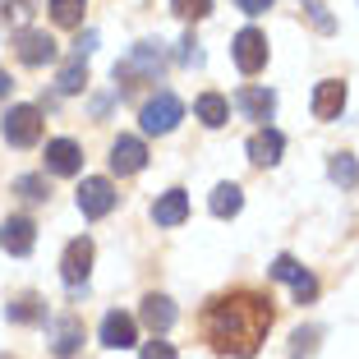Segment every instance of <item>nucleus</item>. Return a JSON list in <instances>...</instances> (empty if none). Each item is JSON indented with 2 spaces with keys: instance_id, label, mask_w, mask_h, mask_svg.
<instances>
[{
  "instance_id": "obj_1",
  "label": "nucleus",
  "mask_w": 359,
  "mask_h": 359,
  "mask_svg": "<svg viewBox=\"0 0 359 359\" xmlns=\"http://www.w3.org/2000/svg\"><path fill=\"white\" fill-rule=\"evenodd\" d=\"M272 299L254 295V290H231V295H217L203 309V337L217 355H235V359H254L263 346L267 327H272Z\"/></svg>"
},
{
  "instance_id": "obj_2",
  "label": "nucleus",
  "mask_w": 359,
  "mask_h": 359,
  "mask_svg": "<svg viewBox=\"0 0 359 359\" xmlns=\"http://www.w3.org/2000/svg\"><path fill=\"white\" fill-rule=\"evenodd\" d=\"M161 74V51L152 42H138L134 51L125 55V60L116 65V79L125 88H138V83H152V79Z\"/></svg>"
},
{
  "instance_id": "obj_3",
  "label": "nucleus",
  "mask_w": 359,
  "mask_h": 359,
  "mask_svg": "<svg viewBox=\"0 0 359 359\" xmlns=\"http://www.w3.org/2000/svg\"><path fill=\"white\" fill-rule=\"evenodd\" d=\"M0 129H5V143H14V148H32V143L42 138V111H37V106H10Z\"/></svg>"
},
{
  "instance_id": "obj_4",
  "label": "nucleus",
  "mask_w": 359,
  "mask_h": 359,
  "mask_svg": "<svg viewBox=\"0 0 359 359\" xmlns=\"http://www.w3.org/2000/svg\"><path fill=\"white\" fill-rule=\"evenodd\" d=\"M180 116H184V106H180L175 93H157L152 102H143V111H138L143 134H170V129L180 125Z\"/></svg>"
},
{
  "instance_id": "obj_5",
  "label": "nucleus",
  "mask_w": 359,
  "mask_h": 359,
  "mask_svg": "<svg viewBox=\"0 0 359 359\" xmlns=\"http://www.w3.org/2000/svg\"><path fill=\"white\" fill-rule=\"evenodd\" d=\"M120 203V194H116V184L111 180H102V175H93V180H83L79 184V212H83L88 222H97V217H106V212Z\"/></svg>"
},
{
  "instance_id": "obj_6",
  "label": "nucleus",
  "mask_w": 359,
  "mask_h": 359,
  "mask_svg": "<svg viewBox=\"0 0 359 359\" xmlns=\"http://www.w3.org/2000/svg\"><path fill=\"white\" fill-rule=\"evenodd\" d=\"M235 65H240V74H258L267 65V37L258 28H244V32H235Z\"/></svg>"
},
{
  "instance_id": "obj_7",
  "label": "nucleus",
  "mask_w": 359,
  "mask_h": 359,
  "mask_svg": "<svg viewBox=\"0 0 359 359\" xmlns=\"http://www.w3.org/2000/svg\"><path fill=\"white\" fill-rule=\"evenodd\" d=\"M88 272H93V240L88 235H79V240H69V249H65V258H60V276H65V285H83L88 281Z\"/></svg>"
},
{
  "instance_id": "obj_8",
  "label": "nucleus",
  "mask_w": 359,
  "mask_h": 359,
  "mask_svg": "<svg viewBox=\"0 0 359 359\" xmlns=\"http://www.w3.org/2000/svg\"><path fill=\"white\" fill-rule=\"evenodd\" d=\"M143 166H148V148H143V138L120 134L116 143H111V170H116V175H138Z\"/></svg>"
},
{
  "instance_id": "obj_9",
  "label": "nucleus",
  "mask_w": 359,
  "mask_h": 359,
  "mask_svg": "<svg viewBox=\"0 0 359 359\" xmlns=\"http://www.w3.org/2000/svg\"><path fill=\"white\" fill-rule=\"evenodd\" d=\"M14 55H19L23 65H51L55 60V42L46 37V32H37V28H23L19 37H14Z\"/></svg>"
},
{
  "instance_id": "obj_10",
  "label": "nucleus",
  "mask_w": 359,
  "mask_h": 359,
  "mask_svg": "<svg viewBox=\"0 0 359 359\" xmlns=\"http://www.w3.org/2000/svg\"><path fill=\"white\" fill-rule=\"evenodd\" d=\"M272 276H276V281H285L290 290H295V299H299V304H309V299L318 295V281H313V276H309V272H304V267H299L290 254H281V258L272 263Z\"/></svg>"
},
{
  "instance_id": "obj_11",
  "label": "nucleus",
  "mask_w": 359,
  "mask_h": 359,
  "mask_svg": "<svg viewBox=\"0 0 359 359\" xmlns=\"http://www.w3.org/2000/svg\"><path fill=\"white\" fill-rule=\"evenodd\" d=\"M32 244H37V226H32L28 217H10V222L0 226V249H5V254L23 258V254H32Z\"/></svg>"
},
{
  "instance_id": "obj_12",
  "label": "nucleus",
  "mask_w": 359,
  "mask_h": 359,
  "mask_svg": "<svg viewBox=\"0 0 359 359\" xmlns=\"http://www.w3.org/2000/svg\"><path fill=\"white\" fill-rule=\"evenodd\" d=\"M138 341V323L129 313H120V309H111V313L102 318V346L111 350H129Z\"/></svg>"
},
{
  "instance_id": "obj_13",
  "label": "nucleus",
  "mask_w": 359,
  "mask_h": 359,
  "mask_svg": "<svg viewBox=\"0 0 359 359\" xmlns=\"http://www.w3.org/2000/svg\"><path fill=\"white\" fill-rule=\"evenodd\" d=\"M281 152H285V138H281V129H272V125H263L249 138V161H254V166H276Z\"/></svg>"
},
{
  "instance_id": "obj_14",
  "label": "nucleus",
  "mask_w": 359,
  "mask_h": 359,
  "mask_svg": "<svg viewBox=\"0 0 359 359\" xmlns=\"http://www.w3.org/2000/svg\"><path fill=\"white\" fill-rule=\"evenodd\" d=\"M341 111H346V83H341V79H323V83L313 88V116L337 120Z\"/></svg>"
},
{
  "instance_id": "obj_15",
  "label": "nucleus",
  "mask_w": 359,
  "mask_h": 359,
  "mask_svg": "<svg viewBox=\"0 0 359 359\" xmlns=\"http://www.w3.org/2000/svg\"><path fill=\"white\" fill-rule=\"evenodd\" d=\"M79 166H83V152H79V143H69V138H55V143H46V170H51V175H79Z\"/></svg>"
},
{
  "instance_id": "obj_16",
  "label": "nucleus",
  "mask_w": 359,
  "mask_h": 359,
  "mask_svg": "<svg viewBox=\"0 0 359 359\" xmlns=\"http://www.w3.org/2000/svg\"><path fill=\"white\" fill-rule=\"evenodd\" d=\"M235 106L244 111V120H258V125H267L276 111V97L267 93V88H240L235 93Z\"/></svg>"
},
{
  "instance_id": "obj_17",
  "label": "nucleus",
  "mask_w": 359,
  "mask_h": 359,
  "mask_svg": "<svg viewBox=\"0 0 359 359\" xmlns=\"http://www.w3.org/2000/svg\"><path fill=\"white\" fill-rule=\"evenodd\" d=\"M189 217V194L184 189H166L157 203H152V222L157 226H180Z\"/></svg>"
},
{
  "instance_id": "obj_18",
  "label": "nucleus",
  "mask_w": 359,
  "mask_h": 359,
  "mask_svg": "<svg viewBox=\"0 0 359 359\" xmlns=\"http://www.w3.org/2000/svg\"><path fill=\"white\" fill-rule=\"evenodd\" d=\"M143 323L152 327V337H166V332L175 327V304H170L166 295H148L143 299Z\"/></svg>"
},
{
  "instance_id": "obj_19",
  "label": "nucleus",
  "mask_w": 359,
  "mask_h": 359,
  "mask_svg": "<svg viewBox=\"0 0 359 359\" xmlns=\"http://www.w3.org/2000/svg\"><path fill=\"white\" fill-rule=\"evenodd\" d=\"M79 346H83V323L69 313V318H60V323H55V341H51V350H55L60 359H74V355H79Z\"/></svg>"
},
{
  "instance_id": "obj_20",
  "label": "nucleus",
  "mask_w": 359,
  "mask_h": 359,
  "mask_svg": "<svg viewBox=\"0 0 359 359\" xmlns=\"http://www.w3.org/2000/svg\"><path fill=\"white\" fill-rule=\"evenodd\" d=\"M194 111H198V120H203L208 129H222L226 120H231V106H226L222 93H203L198 102H194Z\"/></svg>"
},
{
  "instance_id": "obj_21",
  "label": "nucleus",
  "mask_w": 359,
  "mask_h": 359,
  "mask_svg": "<svg viewBox=\"0 0 359 359\" xmlns=\"http://www.w3.org/2000/svg\"><path fill=\"white\" fill-rule=\"evenodd\" d=\"M212 217H235V212L244 208V194H240V184H217L212 189Z\"/></svg>"
},
{
  "instance_id": "obj_22",
  "label": "nucleus",
  "mask_w": 359,
  "mask_h": 359,
  "mask_svg": "<svg viewBox=\"0 0 359 359\" xmlns=\"http://www.w3.org/2000/svg\"><path fill=\"white\" fill-rule=\"evenodd\" d=\"M5 318H10V323H42V318H46V304L37 295H19L14 304H5Z\"/></svg>"
},
{
  "instance_id": "obj_23",
  "label": "nucleus",
  "mask_w": 359,
  "mask_h": 359,
  "mask_svg": "<svg viewBox=\"0 0 359 359\" xmlns=\"http://www.w3.org/2000/svg\"><path fill=\"white\" fill-rule=\"evenodd\" d=\"M327 175L337 180L341 189H355V184H359V161L350 157V152H337V157H332V166H327Z\"/></svg>"
},
{
  "instance_id": "obj_24",
  "label": "nucleus",
  "mask_w": 359,
  "mask_h": 359,
  "mask_svg": "<svg viewBox=\"0 0 359 359\" xmlns=\"http://www.w3.org/2000/svg\"><path fill=\"white\" fill-rule=\"evenodd\" d=\"M46 10H51V19L60 23V28H79V23H83V0H51V5H46Z\"/></svg>"
},
{
  "instance_id": "obj_25",
  "label": "nucleus",
  "mask_w": 359,
  "mask_h": 359,
  "mask_svg": "<svg viewBox=\"0 0 359 359\" xmlns=\"http://www.w3.org/2000/svg\"><path fill=\"white\" fill-rule=\"evenodd\" d=\"M83 83H88V69H83V55H74V60L60 69V93L69 97V93H83Z\"/></svg>"
},
{
  "instance_id": "obj_26",
  "label": "nucleus",
  "mask_w": 359,
  "mask_h": 359,
  "mask_svg": "<svg viewBox=\"0 0 359 359\" xmlns=\"http://www.w3.org/2000/svg\"><path fill=\"white\" fill-rule=\"evenodd\" d=\"M14 194L28 198V203H46V198H51V189H46L42 175H19V180H14Z\"/></svg>"
},
{
  "instance_id": "obj_27",
  "label": "nucleus",
  "mask_w": 359,
  "mask_h": 359,
  "mask_svg": "<svg viewBox=\"0 0 359 359\" xmlns=\"http://www.w3.org/2000/svg\"><path fill=\"white\" fill-rule=\"evenodd\" d=\"M170 10L180 14V19H208V10H212V0H170Z\"/></svg>"
},
{
  "instance_id": "obj_28",
  "label": "nucleus",
  "mask_w": 359,
  "mask_h": 359,
  "mask_svg": "<svg viewBox=\"0 0 359 359\" xmlns=\"http://www.w3.org/2000/svg\"><path fill=\"white\" fill-rule=\"evenodd\" d=\"M143 359H180V355H175V346H170V341L152 337L148 346H143Z\"/></svg>"
},
{
  "instance_id": "obj_29",
  "label": "nucleus",
  "mask_w": 359,
  "mask_h": 359,
  "mask_svg": "<svg viewBox=\"0 0 359 359\" xmlns=\"http://www.w3.org/2000/svg\"><path fill=\"white\" fill-rule=\"evenodd\" d=\"M313 341H318V332H295V346H290V355H295V359L313 355Z\"/></svg>"
},
{
  "instance_id": "obj_30",
  "label": "nucleus",
  "mask_w": 359,
  "mask_h": 359,
  "mask_svg": "<svg viewBox=\"0 0 359 359\" xmlns=\"http://www.w3.org/2000/svg\"><path fill=\"white\" fill-rule=\"evenodd\" d=\"M235 5H240L244 14H267L272 10V0H235Z\"/></svg>"
},
{
  "instance_id": "obj_31",
  "label": "nucleus",
  "mask_w": 359,
  "mask_h": 359,
  "mask_svg": "<svg viewBox=\"0 0 359 359\" xmlns=\"http://www.w3.org/2000/svg\"><path fill=\"white\" fill-rule=\"evenodd\" d=\"M14 19H19V23L32 19V0H14Z\"/></svg>"
},
{
  "instance_id": "obj_32",
  "label": "nucleus",
  "mask_w": 359,
  "mask_h": 359,
  "mask_svg": "<svg viewBox=\"0 0 359 359\" xmlns=\"http://www.w3.org/2000/svg\"><path fill=\"white\" fill-rule=\"evenodd\" d=\"M97 46V32H83V37H79V46H74V55H88Z\"/></svg>"
},
{
  "instance_id": "obj_33",
  "label": "nucleus",
  "mask_w": 359,
  "mask_h": 359,
  "mask_svg": "<svg viewBox=\"0 0 359 359\" xmlns=\"http://www.w3.org/2000/svg\"><path fill=\"white\" fill-rule=\"evenodd\" d=\"M10 88H14V83H10V74H5V69H0V102H5V97H10Z\"/></svg>"
},
{
  "instance_id": "obj_34",
  "label": "nucleus",
  "mask_w": 359,
  "mask_h": 359,
  "mask_svg": "<svg viewBox=\"0 0 359 359\" xmlns=\"http://www.w3.org/2000/svg\"><path fill=\"white\" fill-rule=\"evenodd\" d=\"M0 359H10V355H0Z\"/></svg>"
}]
</instances>
